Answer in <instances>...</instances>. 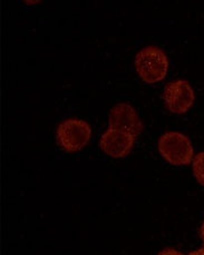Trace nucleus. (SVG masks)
Masks as SVG:
<instances>
[{"label":"nucleus","instance_id":"obj_1","mask_svg":"<svg viewBox=\"0 0 204 255\" xmlns=\"http://www.w3.org/2000/svg\"><path fill=\"white\" fill-rule=\"evenodd\" d=\"M135 68L146 83L160 82L168 73L169 58L160 47L146 46L135 56Z\"/></svg>","mask_w":204,"mask_h":255},{"label":"nucleus","instance_id":"obj_2","mask_svg":"<svg viewBox=\"0 0 204 255\" xmlns=\"http://www.w3.org/2000/svg\"><path fill=\"white\" fill-rule=\"evenodd\" d=\"M159 150L169 163L189 164L193 159V146L187 135L180 131H167L159 139Z\"/></svg>","mask_w":204,"mask_h":255},{"label":"nucleus","instance_id":"obj_3","mask_svg":"<svg viewBox=\"0 0 204 255\" xmlns=\"http://www.w3.org/2000/svg\"><path fill=\"white\" fill-rule=\"evenodd\" d=\"M92 135L91 125L78 118H67L57 128V140L67 152H77L88 143Z\"/></svg>","mask_w":204,"mask_h":255},{"label":"nucleus","instance_id":"obj_4","mask_svg":"<svg viewBox=\"0 0 204 255\" xmlns=\"http://www.w3.org/2000/svg\"><path fill=\"white\" fill-rule=\"evenodd\" d=\"M163 97L165 105L171 112L182 114L193 105L196 95L188 80L177 79L167 85Z\"/></svg>","mask_w":204,"mask_h":255},{"label":"nucleus","instance_id":"obj_5","mask_svg":"<svg viewBox=\"0 0 204 255\" xmlns=\"http://www.w3.org/2000/svg\"><path fill=\"white\" fill-rule=\"evenodd\" d=\"M110 128L120 129L136 137L143 130V122L135 108L127 103H120L114 106L108 115Z\"/></svg>","mask_w":204,"mask_h":255},{"label":"nucleus","instance_id":"obj_6","mask_svg":"<svg viewBox=\"0 0 204 255\" xmlns=\"http://www.w3.org/2000/svg\"><path fill=\"white\" fill-rule=\"evenodd\" d=\"M135 137L120 129L108 128L102 135L99 145L106 154L113 157H122L130 153Z\"/></svg>","mask_w":204,"mask_h":255},{"label":"nucleus","instance_id":"obj_7","mask_svg":"<svg viewBox=\"0 0 204 255\" xmlns=\"http://www.w3.org/2000/svg\"><path fill=\"white\" fill-rule=\"evenodd\" d=\"M193 173L198 182L204 186V150L193 158Z\"/></svg>","mask_w":204,"mask_h":255},{"label":"nucleus","instance_id":"obj_8","mask_svg":"<svg viewBox=\"0 0 204 255\" xmlns=\"http://www.w3.org/2000/svg\"><path fill=\"white\" fill-rule=\"evenodd\" d=\"M158 255H184L181 252L177 251V250H173V249H165L163 251H161Z\"/></svg>","mask_w":204,"mask_h":255},{"label":"nucleus","instance_id":"obj_9","mask_svg":"<svg viewBox=\"0 0 204 255\" xmlns=\"http://www.w3.org/2000/svg\"><path fill=\"white\" fill-rule=\"evenodd\" d=\"M189 255H204V249L197 250V251H194V252H192V253H190Z\"/></svg>","mask_w":204,"mask_h":255},{"label":"nucleus","instance_id":"obj_10","mask_svg":"<svg viewBox=\"0 0 204 255\" xmlns=\"http://www.w3.org/2000/svg\"><path fill=\"white\" fill-rule=\"evenodd\" d=\"M201 236H202V240H203V243H204V222H203L202 228H201Z\"/></svg>","mask_w":204,"mask_h":255}]
</instances>
